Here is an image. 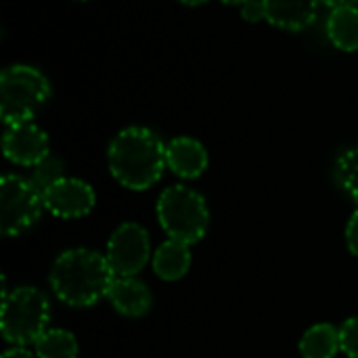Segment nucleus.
Masks as SVG:
<instances>
[{
	"mask_svg": "<svg viewBox=\"0 0 358 358\" xmlns=\"http://www.w3.org/2000/svg\"><path fill=\"white\" fill-rule=\"evenodd\" d=\"M111 176L130 191L153 187L166 168L164 141L145 126L124 128L113 136L107 149Z\"/></svg>",
	"mask_w": 358,
	"mask_h": 358,
	"instance_id": "1",
	"label": "nucleus"
},
{
	"mask_svg": "<svg viewBox=\"0 0 358 358\" xmlns=\"http://www.w3.org/2000/svg\"><path fill=\"white\" fill-rule=\"evenodd\" d=\"M55 296L73 308H86L96 304L109 294L115 273L111 271L107 256L94 250H67L63 252L48 275Z\"/></svg>",
	"mask_w": 358,
	"mask_h": 358,
	"instance_id": "2",
	"label": "nucleus"
},
{
	"mask_svg": "<svg viewBox=\"0 0 358 358\" xmlns=\"http://www.w3.org/2000/svg\"><path fill=\"white\" fill-rule=\"evenodd\" d=\"M157 220L168 239L193 245L208 233L210 210L201 193L185 185H174L157 199Z\"/></svg>",
	"mask_w": 358,
	"mask_h": 358,
	"instance_id": "3",
	"label": "nucleus"
},
{
	"mask_svg": "<svg viewBox=\"0 0 358 358\" xmlns=\"http://www.w3.org/2000/svg\"><path fill=\"white\" fill-rule=\"evenodd\" d=\"M50 302L36 287H15L13 292H2V317L0 329L2 338L13 346L36 344V340L48 329Z\"/></svg>",
	"mask_w": 358,
	"mask_h": 358,
	"instance_id": "4",
	"label": "nucleus"
},
{
	"mask_svg": "<svg viewBox=\"0 0 358 358\" xmlns=\"http://www.w3.org/2000/svg\"><path fill=\"white\" fill-rule=\"evenodd\" d=\"M50 96L46 76L29 65H10L0 73V115L6 126L31 122Z\"/></svg>",
	"mask_w": 358,
	"mask_h": 358,
	"instance_id": "5",
	"label": "nucleus"
},
{
	"mask_svg": "<svg viewBox=\"0 0 358 358\" xmlns=\"http://www.w3.org/2000/svg\"><path fill=\"white\" fill-rule=\"evenodd\" d=\"M46 210L42 193L29 178L4 174L0 180V231L15 237L31 229Z\"/></svg>",
	"mask_w": 358,
	"mask_h": 358,
	"instance_id": "6",
	"label": "nucleus"
},
{
	"mask_svg": "<svg viewBox=\"0 0 358 358\" xmlns=\"http://www.w3.org/2000/svg\"><path fill=\"white\" fill-rule=\"evenodd\" d=\"M105 256L115 277L138 275L151 258V241L147 229L136 222H124L109 237Z\"/></svg>",
	"mask_w": 358,
	"mask_h": 358,
	"instance_id": "7",
	"label": "nucleus"
},
{
	"mask_svg": "<svg viewBox=\"0 0 358 358\" xmlns=\"http://www.w3.org/2000/svg\"><path fill=\"white\" fill-rule=\"evenodd\" d=\"M42 197H44L46 210L52 216L67 218V220L90 214L96 201L94 189L86 180H80L73 176H63L52 187H48Z\"/></svg>",
	"mask_w": 358,
	"mask_h": 358,
	"instance_id": "8",
	"label": "nucleus"
},
{
	"mask_svg": "<svg viewBox=\"0 0 358 358\" xmlns=\"http://www.w3.org/2000/svg\"><path fill=\"white\" fill-rule=\"evenodd\" d=\"M4 157L17 166L34 168L50 155L48 136L34 122H23L15 126H6L2 136Z\"/></svg>",
	"mask_w": 358,
	"mask_h": 358,
	"instance_id": "9",
	"label": "nucleus"
},
{
	"mask_svg": "<svg viewBox=\"0 0 358 358\" xmlns=\"http://www.w3.org/2000/svg\"><path fill=\"white\" fill-rule=\"evenodd\" d=\"M166 166L180 178H197L208 168V151L191 136H176L166 145Z\"/></svg>",
	"mask_w": 358,
	"mask_h": 358,
	"instance_id": "10",
	"label": "nucleus"
},
{
	"mask_svg": "<svg viewBox=\"0 0 358 358\" xmlns=\"http://www.w3.org/2000/svg\"><path fill=\"white\" fill-rule=\"evenodd\" d=\"M107 298L120 315L132 319L147 315L153 304L149 287L136 277H115Z\"/></svg>",
	"mask_w": 358,
	"mask_h": 358,
	"instance_id": "11",
	"label": "nucleus"
},
{
	"mask_svg": "<svg viewBox=\"0 0 358 358\" xmlns=\"http://www.w3.org/2000/svg\"><path fill=\"white\" fill-rule=\"evenodd\" d=\"M319 0H264L266 21L287 31H302L317 19Z\"/></svg>",
	"mask_w": 358,
	"mask_h": 358,
	"instance_id": "12",
	"label": "nucleus"
},
{
	"mask_svg": "<svg viewBox=\"0 0 358 358\" xmlns=\"http://www.w3.org/2000/svg\"><path fill=\"white\" fill-rule=\"evenodd\" d=\"M151 264H153V273L159 279L178 281L191 268V245L176 239H168L155 250Z\"/></svg>",
	"mask_w": 358,
	"mask_h": 358,
	"instance_id": "13",
	"label": "nucleus"
},
{
	"mask_svg": "<svg viewBox=\"0 0 358 358\" xmlns=\"http://www.w3.org/2000/svg\"><path fill=\"white\" fill-rule=\"evenodd\" d=\"M327 36L331 44L340 50L355 52L358 50V8L340 6L334 8L327 19Z\"/></svg>",
	"mask_w": 358,
	"mask_h": 358,
	"instance_id": "14",
	"label": "nucleus"
},
{
	"mask_svg": "<svg viewBox=\"0 0 358 358\" xmlns=\"http://www.w3.org/2000/svg\"><path fill=\"white\" fill-rule=\"evenodd\" d=\"M340 350V329L329 323L313 325L300 340L302 358H336Z\"/></svg>",
	"mask_w": 358,
	"mask_h": 358,
	"instance_id": "15",
	"label": "nucleus"
},
{
	"mask_svg": "<svg viewBox=\"0 0 358 358\" xmlns=\"http://www.w3.org/2000/svg\"><path fill=\"white\" fill-rule=\"evenodd\" d=\"M34 348L38 358H78V340L65 329H46Z\"/></svg>",
	"mask_w": 358,
	"mask_h": 358,
	"instance_id": "16",
	"label": "nucleus"
},
{
	"mask_svg": "<svg viewBox=\"0 0 358 358\" xmlns=\"http://www.w3.org/2000/svg\"><path fill=\"white\" fill-rule=\"evenodd\" d=\"M336 180L342 191L358 203V145L340 153L336 162Z\"/></svg>",
	"mask_w": 358,
	"mask_h": 358,
	"instance_id": "17",
	"label": "nucleus"
},
{
	"mask_svg": "<svg viewBox=\"0 0 358 358\" xmlns=\"http://www.w3.org/2000/svg\"><path fill=\"white\" fill-rule=\"evenodd\" d=\"M63 176H65V166H63V162H61L59 157H55V155H48L44 162H40L38 166H34L29 180H31V185L44 195V191H46L48 187H52L57 180H61Z\"/></svg>",
	"mask_w": 358,
	"mask_h": 358,
	"instance_id": "18",
	"label": "nucleus"
},
{
	"mask_svg": "<svg viewBox=\"0 0 358 358\" xmlns=\"http://www.w3.org/2000/svg\"><path fill=\"white\" fill-rule=\"evenodd\" d=\"M340 346L348 358H358V317L348 319L340 327Z\"/></svg>",
	"mask_w": 358,
	"mask_h": 358,
	"instance_id": "19",
	"label": "nucleus"
},
{
	"mask_svg": "<svg viewBox=\"0 0 358 358\" xmlns=\"http://www.w3.org/2000/svg\"><path fill=\"white\" fill-rule=\"evenodd\" d=\"M241 17L250 23H258L262 19H266V8H264V0H248L241 4Z\"/></svg>",
	"mask_w": 358,
	"mask_h": 358,
	"instance_id": "20",
	"label": "nucleus"
},
{
	"mask_svg": "<svg viewBox=\"0 0 358 358\" xmlns=\"http://www.w3.org/2000/svg\"><path fill=\"white\" fill-rule=\"evenodd\" d=\"M346 245L348 250L358 258V210L350 216L348 227H346Z\"/></svg>",
	"mask_w": 358,
	"mask_h": 358,
	"instance_id": "21",
	"label": "nucleus"
},
{
	"mask_svg": "<svg viewBox=\"0 0 358 358\" xmlns=\"http://www.w3.org/2000/svg\"><path fill=\"white\" fill-rule=\"evenodd\" d=\"M2 358H38L34 357L29 350H25L23 346H15V348H10V350H6L4 355H2Z\"/></svg>",
	"mask_w": 358,
	"mask_h": 358,
	"instance_id": "22",
	"label": "nucleus"
},
{
	"mask_svg": "<svg viewBox=\"0 0 358 358\" xmlns=\"http://www.w3.org/2000/svg\"><path fill=\"white\" fill-rule=\"evenodd\" d=\"M321 2L331 8H340V6H357L358 0H321Z\"/></svg>",
	"mask_w": 358,
	"mask_h": 358,
	"instance_id": "23",
	"label": "nucleus"
},
{
	"mask_svg": "<svg viewBox=\"0 0 358 358\" xmlns=\"http://www.w3.org/2000/svg\"><path fill=\"white\" fill-rule=\"evenodd\" d=\"M178 2L189 4V6H197V4H203V2H208V0H178Z\"/></svg>",
	"mask_w": 358,
	"mask_h": 358,
	"instance_id": "24",
	"label": "nucleus"
},
{
	"mask_svg": "<svg viewBox=\"0 0 358 358\" xmlns=\"http://www.w3.org/2000/svg\"><path fill=\"white\" fill-rule=\"evenodd\" d=\"M224 4H243V2H248V0H222Z\"/></svg>",
	"mask_w": 358,
	"mask_h": 358,
	"instance_id": "25",
	"label": "nucleus"
}]
</instances>
